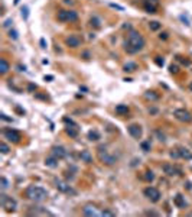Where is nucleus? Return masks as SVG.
<instances>
[{"label": "nucleus", "instance_id": "nucleus-1", "mask_svg": "<svg viewBox=\"0 0 192 217\" xmlns=\"http://www.w3.org/2000/svg\"><path fill=\"white\" fill-rule=\"evenodd\" d=\"M143 46H144V39H143V36L139 34V32L132 31L130 35H129V39L126 42V51H127L129 54H136V52L142 51Z\"/></svg>", "mask_w": 192, "mask_h": 217}, {"label": "nucleus", "instance_id": "nucleus-2", "mask_svg": "<svg viewBox=\"0 0 192 217\" xmlns=\"http://www.w3.org/2000/svg\"><path fill=\"white\" fill-rule=\"evenodd\" d=\"M26 197L31 201H35V203H42L48 198V191L42 187H38V185H31L26 188Z\"/></svg>", "mask_w": 192, "mask_h": 217}, {"label": "nucleus", "instance_id": "nucleus-3", "mask_svg": "<svg viewBox=\"0 0 192 217\" xmlns=\"http://www.w3.org/2000/svg\"><path fill=\"white\" fill-rule=\"evenodd\" d=\"M1 198H0V203H1V207L6 210V211H15L17 207V203L15 198H12V197H7V195H4V194H1L0 195Z\"/></svg>", "mask_w": 192, "mask_h": 217}, {"label": "nucleus", "instance_id": "nucleus-4", "mask_svg": "<svg viewBox=\"0 0 192 217\" xmlns=\"http://www.w3.org/2000/svg\"><path fill=\"white\" fill-rule=\"evenodd\" d=\"M78 19V15L74 10H59L58 20L59 22H75Z\"/></svg>", "mask_w": 192, "mask_h": 217}, {"label": "nucleus", "instance_id": "nucleus-5", "mask_svg": "<svg viewBox=\"0 0 192 217\" xmlns=\"http://www.w3.org/2000/svg\"><path fill=\"white\" fill-rule=\"evenodd\" d=\"M98 156H100V159L103 161V164H106V165H113V164L116 162V158H114L113 155H110L104 146H100V148H98Z\"/></svg>", "mask_w": 192, "mask_h": 217}, {"label": "nucleus", "instance_id": "nucleus-6", "mask_svg": "<svg viewBox=\"0 0 192 217\" xmlns=\"http://www.w3.org/2000/svg\"><path fill=\"white\" fill-rule=\"evenodd\" d=\"M173 116H175L178 120L184 122V123L192 122V114L188 111V110H185V108H176L175 111H173Z\"/></svg>", "mask_w": 192, "mask_h": 217}, {"label": "nucleus", "instance_id": "nucleus-7", "mask_svg": "<svg viewBox=\"0 0 192 217\" xmlns=\"http://www.w3.org/2000/svg\"><path fill=\"white\" fill-rule=\"evenodd\" d=\"M55 187H57V190H59L61 192H65V194H77L75 190H72L71 188V185L65 181H62V180H55Z\"/></svg>", "mask_w": 192, "mask_h": 217}, {"label": "nucleus", "instance_id": "nucleus-8", "mask_svg": "<svg viewBox=\"0 0 192 217\" xmlns=\"http://www.w3.org/2000/svg\"><path fill=\"white\" fill-rule=\"evenodd\" d=\"M144 195L149 198L150 201L153 203H158L160 200V192H159L158 188H155V187H147V188H144Z\"/></svg>", "mask_w": 192, "mask_h": 217}, {"label": "nucleus", "instance_id": "nucleus-9", "mask_svg": "<svg viewBox=\"0 0 192 217\" xmlns=\"http://www.w3.org/2000/svg\"><path fill=\"white\" fill-rule=\"evenodd\" d=\"M3 135H4V138H6L7 141H10V142H13V143L20 142V133H19L17 130H15V129H6V130L3 132Z\"/></svg>", "mask_w": 192, "mask_h": 217}, {"label": "nucleus", "instance_id": "nucleus-10", "mask_svg": "<svg viewBox=\"0 0 192 217\" xmlns=\"http://www.w3.org/2000/svg\"><path fill=\"white\" fill-rule=\"evenodd\" d=\"M127 130H129V133H130V136L132 138H134V139H140L143 135V130H142V126L140 125H136V123H133V125H130L129 127H127Z\"/></svg>", "mask_w": 192, "mask_h": 217}, {"label": "nucleus", "instance_id": "nucleus-11", "mask_svg": "<svg viewBox=\"0 0 192 217\" xmlns=\"http://www.w3.org/2000/svg\"><path fill=\"white\" fill-rule=\"evenodd\" d=\"M28 214H31V216H54L51 211H48L46 209H42V207H32V210L28 211Z\"/></svg>", "mask_w": 192, "mask_h": 217}, {"label": "nucleus", "instance_id": "nucleus-12", "mask_svg": "<svg viewBox=\"0 0 192 217\" xmlns=\"http://www.w3.org/2000/svg\"><path fill=\"white\" fill-rule=\"evenodd\" d=\"M163 172H165L166 175H169V177L181 175V169L173 167V165H170V164H165V165H163Z\"/></svg>", "mask_w": 192, "mask_h": 217}, {"label": "nucleus", "instance_id": "nucleus-13", "mask_svg": "<svg viewBox=\"0 0 192 217\" xmlns=\"http://www.w3.org/2000/svg\"><path fill=\"white\" fill-rule=\"evenodd\" d=\"M51 155H54L55 158H58V159H62L67 156V150H65V148H62V146H52Z\"/></svg>", "mask_w": 192, "mask_h": 217}, {"label": "nucleus", "instance_id": "nucleus-14", "mask_svg": "<svg viewBox=\"0 0 192 217\" xmlns=\"http://www.w3.org/2000/svg\"><path fill=\"white\" fill-rule=\"evenodd\" d=\"M67 45L71 46V48H78L81 45V38H78L77 35H71L69 38H67Z\"/></svg>", "mask_w": 192, "mask_h": 217}, {"label": "nucleus", "instance_id": "nucleus-15", "mask_svg": "<svg viewBox=\"0 0 192 217\" xmlns=\"http://www.w3.org/2000/svg\"><path fill=\"white\" fill-rule=\"evenodd\" d=\"M84 214L85 216H101V211H97V209L91 204H87L84 207Z\"/></svg>", "mask_w": 192, "mask_h": 217}, {"label": "nucleus", "instance_id": "nucleus-16", "mask_svg": "<svg viewBox=\"0 0 192 217\" xmlns=\"http://www.w3.org/2000/svg\"><path fill=\"white\" fill-rule=\"evenodd\" d=\"M156 4H158V1H155V0H144V9L149 13H156Z\"/></svg>", "mask_w": 192, "mask_h": 217}, {"label": "nucleus", "instance_id": "nucleus-17", "mask_svg": "<svg viewBox=\"0 0 192 217\" xmlns=\"http://www.w3.org/2000/svg\"><path fill=\"white\" fill-rule=\"evenodd\" d=\"M178 152H179V156H181V158L186 159V161H191L192 159V152L189 149H186V148H179Z\"/></svg>", "mask_w": 192, "mask_h": 217}, {"label": "nucleus", "instance_id": "nucleus-18", "mask_svg": "<svg viewBox=\"0 0 192 217\" xmlns=\"http://www.w3.org/2000/svg\"><path fill=\"white\" fill-rule=\"evenodd\" d=\"M65 132H67V135H69L71 138H77V136H78V126H77V125H71V127H69V126H67Z\"/></svg>", "mask_w": 192, "mask_h": 217}, {"label": "nucleus", "instance_id": "nucleus-19", "mask_svg": "<svg viewBox=\"0 0 192 217\" xmlns=\"http://www.w3.org/2000/svg\"><path fill=\"white\" fill-rule=\"evenodd\" d=\"M80 158H81V161L87 162V164H91V162H92V156H91V153H90L88 150H81Z\"/></svg>", "mask_w": 192, "mask_h": 217}, {"label": "nucleus", "instance_id": "nucleus-20", "mask_svg": "<svg viewBox=\"0 0 192 217\" xmlns=\"http://www.w3.org/2000/svg\"><path fill=\"white\" fill-rule=\"evenodd\" d=\"M45 165L49 167V168H55L57 165H58V158H55L54 155H51L49 158L45 159Z\"/></svg>", "mask_w": 192, "mask_h": 217}, {"label": "nucleus", "instance_id": "nucleus-21", "mask_svg": "<svg viewBox=\"0 0 192 217\" xmlns=\"http://www.w3.org/2000/svg\"><path fill=\"white\" fill-rule=\"evenodd\" d=\"M175 204L179 207V209H185V207H186V201H185V198L181 195V194H178L175 197Z\"/></svg>", "mask_w": 192, "mask_h": 217}, {"label": "nucleus", "instance_id": "nucleus-22", "mask_svg": "<svg viewBox=\"0 0 192 217\" xmlns=\"http://www.w3.org/2000/svg\"><path fill=\"white\" fill-rule=\"evenodd\" d=\"M116 113L117 114H120V116H124V114L129 113V107L124 106V104H118V106L116 107Z\"/></svg>", "mask_w": 192, "mask_h": 217}, {"label": "nucleus", "instance_id": "nucleus-23", "mask_svg": "<svg viewBox=\"0 0 192 217\" xmlns=\"http://www.w3.org/2000/svg\"><path fill=\"white\" fill-rule=\"evenodd\" d=\"M7 71H9V62L4 58H1L0 59V73H1V74H6Z\"/></svg>", "mask_w": 192, "mask_h": 217}, {"label": "nucleus", "instance_id": "nucleus-24", "mask_svg": "<svg viewBox=\"0 0 192 217\" xmlns=\"http://www.w3.org/2000/svg\"><path fill=\"white\" fill-rule=\"evenodd\" d=\"M88 139H90V141H98V139H100V135H98L97 130H90V132H88Z\"/></svg>", "mask_w": 192, "mask_h": 217}, {"label": "nucleus", "instance_id": "nucleus-25", "mask_svg": "<svg viewBox=\"0 0 192 217\" xmlns=\"http://www.w3.org/2000/svg\"><path fill=\"white\" fill-rule=\"evenodd\" d=\"M146 99H147V100H158L159 94H156L155 91H147L146 93Z\"/></svg>", "mask_w": 192, "mask_h": 217}, {"label": "nucleus", "instance_id": "nucleus-26", "mask_svg": "<svg viewBox=\"0 0 192 217\" xmlns=\"http://www.w3.org/2000/svg\"><path fill=\"white\" fill-rule=\"evenodd\" d=\"M160 23H159V22H156V20H153V22H150V23H149V28H150V31H159V29H160Z\"/></svg>", "mask_w": 192, "mask_h": 217}, {"label": "nucleus", "instance_id": "nucleus-27", "mask_svg": "<svg viewBox=\"0 0 192 217\" xmlns=\"http://www.w3.org/2000/svg\"><path fill=\"white\" fill-rule=\"evenodd\" d=\"M136 68H137V65H136L134 62H129V64H126L124 65V71H130V73H132V71H134Z\"/></svg>", "mask_w": 192, "mask_h": 217}, {"label": "nucleus", "instance_id": "nucleus-28", "mask_svg": "<svg viewBox=\"0 0 192 217\" xmlns=\"http://www.w3.org/2000/svg\"><path fill=\"white\" fill-rule=\"evenodd\" d=\"M144 180L149 181V183L153 181V180H155V174H153L152 171H146V172H144Z\"/></svg>", "mask_w": 192, "mask_h": 217}, {"label": "nucleus", "instance_id": "nucleus-29", "mask_svg": "<svg viewBox=\"0 0 192 217\" xmlns=\"http://www.w3.org/2000/svg\"><path fill=\"white\" fill-rule=\"evenodd\" d=\"M0 150H1V153H3V155H6V153H9V146L7 145H6V143L4 142H1L0 143Z\"/></svg>", "mask_w": 192, "mask_h": 217}, {"label": "nucleus", "instance_id": "nucleus-30", "mask_svg": "<svg viewBox=\"0 0 192 217\" xmlns=\"http://www.w3.org/2000/svg\"><path fill=\"white\" fill-rule=\"evenodd\" d=\"M101 216L113 217V216H114V213H113V211H110V210H103V211H101Z\"/></svg>", "mask_w": 192, "mask_h": 217}, {"label": "nucleus", "instance_id": "nucleus-31", "mask_svg": "<svg viewBox=\"0 0 192 217\" xmlns=\"http://www.w3.org/2000/svg\"><path fill=\"white\" fill-rule=\"evenodd\" d=\"M142 149L144 150V152H149V150H150V143L149 142H142Z\"/></svg>", "mask_w": 192, "mask_h": 217}, {"label": "nucleus", "instance_id": "nucleus-32", "mask_svg": "<svg viewBox=\"0 0 192 217\" xmlns=\"http://www.w3.org/2000/svg\"><path fill=\"white\" fill-rule=\"evenodd\" d=\"M9 36L12 38V39H17L19 36H17V32L16 31H9Z\"/></svg>", "mask_w": 192, "mask_h": 217}, {"label": "nucleus", "instance_id": "nucleus-33", "mask_svg": "<svg viewBox=\"0 0 192 217\" xmlns=\"http://www.w3.org/2000/svg\"><path fill=\"white\" fill-rule=\"evenodd\" d=\"M1 188H3V190L7 188V180H6L4 177H1Z\"/></svg>", "mask_w": 192, "mask_h": 217}, {"label": "nucleus", "instance_id": "nucleus-34", "mask_svg": "<svg viewBox=\"0 0 192 217\" xmlns=\"http://www.w3.org/2000/svg\"><path fill=\"white\" fill-rule=\"evenodd\" d=\"M170 73H172V74H178V73H179L178 65H170Z\"/></svg>", "mask_w": 192, "mask_h": 217}, {"label": "nucleus", "instance_id": "nucleus-35", "mask_svg": "<svg viewBox=\"0 0 192 217\" xmlns=\"http://www.w3.org/2000/svg\"><path fill=\"white\" fill-rule=\"evenodd\" d=\"M28 15H29V13H28V7H22V16H23V19H28Z\"/></svg>", "mask_w": 192, "mask_h": 217}, {"label": "nucleus", "instance_id": "nucleus-36", "mask_svg": "<svg viewBox=\"0 0 192 217\" xmlns=\"http://www.w3.org/2000/svg\"><path fill=\"white\" fill-rule=\"evenodd\" d=\"M170 156H172V158H181L178 150H172V152H170Z\"/></svg>", "mask_w": 192, "mask_h": 217}, {"label": "nucleus", "instance_id": "nucleus-37", "mask_svg": "<svg viewBox=\"0 0 192 217\" xmlns=\"http://www.w3.org/2000/svg\"><path fill=\"white\" fill-rule=\"evenodd\" d=\"M91 25H94V26H97V28H98V26H100V23H98V20H97V19H91Z\"/></svg>", "mask_w": 192, "mask_h": 217}, {"label": "nucleus", "instance_id": "nucleus-38", "mask_svg": "<svg viewBox=\"0 0 192 217\" xmlns=\"http://www.w3.org/2000/svg\"><path fill=\"white\" fill-rule=\"evenodd\" d=\"M10 23H13V22H12V19H7V20H6V22L3 23V25L6 26V28H9V26H10Z\"/></svg>", "mask_w": 192, "mask_h": 217}, {"label": "nucleus", "instance_id": "nucleus-39", "mask_svg": "<svg viewBox=\"0 0 192 217\" xmlns=\"http://www.w3.org/2000/svg\"><path fill=\"white\" fill-rule=\"evenodd\" d=\"M156 64H158V65H163V59L156 58Z\"/></svg>", "mask_w": 192, "mask_h": 217}, {"label": "nucleus", "instance_id": "nucleus-40", "mask_svg": "<svg viewBox=\"0 0 192 217\" xmlns=\"http://www.w3.org/2000/svg\"><path fill=\"white\" fill-rule=\"evenodd\" d=\"M111 7H116V9H118V10H123V7L121 6H117V4H110Z\"/></svg>", "mask_w": 192, "mask_h": 217}, {"label": "nucleus", "instance_id": "nucleus-41", "mask_svg": "<svg viewBox=\"0 0 192 217\" xmlns=\"http://www.w3.org/2000/svg\"><path fill=\"white\" fill-rule=\"evenodd\" d=\"M160 38H163V39H166V38H167V34H166V32H163V34H160Z\"/></svg>", "mask_w": 192, "mask_h": 217}, {"label": "nucleus", "instance_id": "nucleus-42", "mask_svg": "<svg viewBox=\"0 0 192 217\" xmlns=\"http://www.w3.org/2000/svg\"><path fill=\"white\" fill-rule=\"evenodd\" d=\"M41 45H42V48H46V45H45V39H41Z\"/></svg>", "mask_w": 192, "mask_h": 217}, {"label": "nucleus", "instance_id": "nucleus-43", "mask_svg": "<svg viewBox=\"0 0 192 217\" xmlns=\"http://www.w3.org/2000/svg\"><path fill=\"white\" fill-rule=\"evenodd\" d=\"M35 88H36V85H33V84H31V85H29V90H35Z\"/></svg>", "mask_w": 192, "mask_h": 217}, {"label": "nucleus", "instance_id": "nucleus-44", "mask_svg": "<svg viewBox=\"0 0 192 217\" xmlns=\"http://www.w3.org/2000/svg\"><path fill=\"white\" fill-rule=\"evenodd\" d=\"M64 1H65V3H69V4L72 3V0H64Z\"/></svg>", "mask_w": 192, "mask_h": 217}, {"label": "nucleus", "instance_id": "nucleus-45", "mask_svg": "<svg viewBox=\"0 0 192 217\" xmlns=\"http://www.w3.org/2000/svg\"><path fill=\"white\" fill-rule=\"evenodd\" d=\"M189 90H191V91H192V83L189 84Z\"/></svg>", "mask_w": 192, "mask_h": 217}, {"label": "nucleus", "instance_id": "nucleus-46", "mask_svg": "<svg viewBox=\"0 0 192 217\" xmlns=\"http://www.w3.org/2000/svg\"><path fill=\"white\" fill-rule=\"evenodd\" d=\"M189 216H192V213H189Z\"/></svg>", "mask_w": 192, "mask_h": 217}]
</instances>
